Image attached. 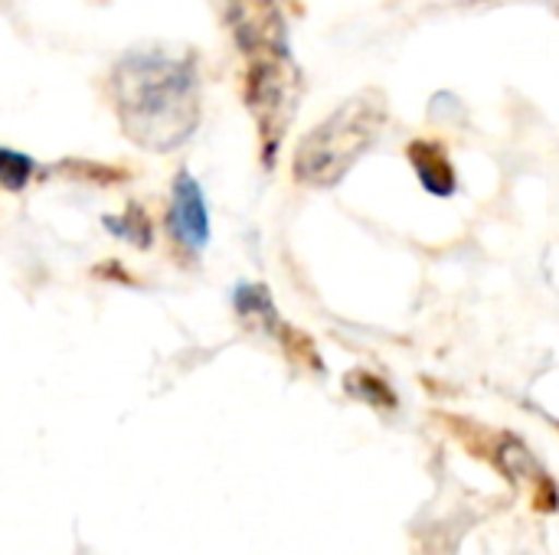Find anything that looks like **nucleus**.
Masks as SVG:
<instances>
[{"mask_svg":"<svg viewBox=\"0 0 559 555\" xmlns=\"http://www.w3.org/2000/svg\"><path fill=\"white\" fill-rule=\"evenodd\" d=\"M108 95L128 141L151 154H170L200 128V75L193 59L131 52L115 62Z\"/></svg>","mask_w":559,"mask_h":555,"instance_id":"obj_1","label":"nucleus"},{"mask_svg":"<svg viewBox=\"0 0 559 555\" xmlns=\"http://www.w3.org/2000/svg\"><path fill=\"white\" fill-rule=\"evenodd\" d=\"M390 118L386 95L380 88H364L341 101L321 124H314L295 147L292 173L305 186H337L350 167L380 141Z\"/></svg>","mask_w":559,"mask_h":555,"instance_id":"obj_2","label":"nucleus"},{"mask_svg":"<svg viewBox=\"0 0 559 555\" xmlns=\"http://www.w3.org/2000/svg\"><path fill=\"white\" fill-rule=\"evenodd\" d=\"M242 98L259 128L262 164L275 167L278 147L285 141V131H288L298 98H301V72H298L292 52H269V56L246 59Z\"/></svg>","mask_w":559,"mask_h":555,"instance_id":"obj_3","label":"nucleus"},{"mask_svg":"<svg viewBox=\"0 0 559 555\" xmlns=\"http://www.w3.org/2000/svg\"><path fill=\"white\" fill-rule=\"evenodd\" d=\"M216 7L236 49L246 59L269 56V52H292L288 23L278 0H216Z\"/></svg>","mask_w":559,"mask_h":555,"instance_id":"obj_4","label":"nucleus"},{"mask_svg":"<svg viewBox=\"0 0 559 555\" xmlns=\"http://www.w3.org/2000/svg\"><path fill=\"white\" fill-rule=\"evenodd\" d=\"M170 236L187 249V252H203L210 242V209L206 196L190 170H180L174 177L170 190V213H167Z\"/></svg>","mask_w":559,"mask_h":555,"instance_id":"obj_5","label":"nucleus"},{"mask_svg":"<svg viewBox=\"0 0 559 555\" xmlns=\"http://www.w3.org/2000/svg\"><path fill=\"white\" fill-rule=\"evenodd\" d=\"M406 157L419 177V183L426 186V193L432 196H452L459 190V173L445 154V147L439 141H426V137H416L409 141L406 147Z\"/></svg>","mask_w":559,"mask_h":555,"instance_id":"obj_6","label":"nucleus"},{"mask_svg":"<svg viewBox=\"0 0 559 555\" xmlns=\"http://www.w3.org/2000/svg\"><path fill=\"white\" fill-rule=\"evenodd\" d=\"M233 301H236V311L246 321H262L269 330H275L282 324L278 321V311H275V304H272V298H269V291L262 285H239L236 294H233Z\"/></svg>","mask_w":559,"mask_h":555,"instance_id":"obj_7","label":"nucleus"},{"mask_svg":"<svg viewBox=\"0 0 559 555\" xmlns=\"http://www.w3.org/2000/svg\"><path fill=\"white\" fill-rule=\"evenodd\" d=\"M344 386H347L350 396H357V399H364V402H370V406H377V409H393V406H396L393 389H390L380 376H373V373H367V370L350 373V376L344 379Z\"/></svg>","mask_w":559,"mask_h":555,"instance_id":"obj_8","label":"nucleus"},{"mask_svg":"<svg viewBox=\"0 0 559 555\" xmlns=\"http://www.w3.org/2000/svg\"><path fill=\"white\" fill-rule=\"evenodd\" d=\"M36 173V160L29 154H20V150H10V147H0V186L10 190V193H20L29 186Z\"/></svg>","mask_w":559,"mask_h":555,"instance_id":"obj_9","label":"nucleus"},{"mask_svg":"<svg viewBox=\"0 0 559 555\" xmlns=\"http://www.w3.org/2000/svg\"><path fill=\"white\" fill-rule=\"evenodd\" d=\"M275 334H278V340H282L285 353H288L295 363L311 366L314 373H321V370H324V366H321V357H318V350H314V340H311L308 334H301V330H295V327H288V324H278V327H275Z\"/></svg>","mask_w":559,"mask_h":555,"instance_id":"obj_10","label":"nucleus"},{"mask_svg":"<svg viewBox=\"0 0 559 555\" xmlns=\"http://www.w3.org/2000/svg\"><path fill=\"white\" fill-rule=\"evenodd\" d=\"M105 226L118 236V239H131L134 245H141V249H147L151 245V219L138 209V206H131V213H124L121 216V222L118 219H105Z\"/></svg>","mask_w":559,"mask_h":555,"instance_id":"obj_11","label":"nucleus"},{"mask_svg":"<svg viewBox=\"0 0 559 555\" xmlns=\"http://www.w3.org/2000/svg\"><path fill=\"white\" fill-rule=\"evenodd\" d=\"M485 3H488V0H485Z\"/></svg>","mask_w":559,"mask_h":555,"instance_id":"obj_12","label":"nucleus"}]
</instances>
